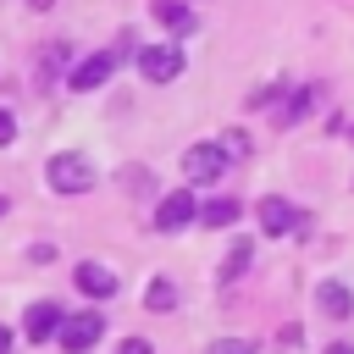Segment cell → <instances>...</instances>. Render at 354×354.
<instances>
[{"mask_svg": "<svg viewBox=\"0 0 354 354\" xmlns=\"http://www.w3.org/2000/svg\"><path fill=\"white\" fill-rule=\"evenodd\" d=\"M138 72H144V83H171V77H183V50L177 44H144Z\"/></svg>", "mask_w": 354, "mask_h": 354, "instance_id": "cell-5", "label": "cell"}, {"mask_svg": "<svg viewBox=\"0 0 354 354\" xmlns=\"http://www.w3.org/2000/svg\"><path fill=\"white\" fill-rule=\"evenodd\" d=\"M0 216H6V194H0Z\"/></svg>", "mask_w": 354, "mask_h": 354, "instance_id": "cell-24", "label": "cell"}, {"mask_svg": "<svg viewBox=\"0 0 354 354\" xmlns=\"http://www.w3.org/2000/svg\"><path fill=\"white\" fill-rule=\"evenodd\" d=\"M100 332H105V315H94V310H83V315H61V348L66 354H88L94 343H100Z\"/></svg>", "mask_w": 354, "mask_h": 354, "instance_id": "cell-4", "label": "cell"}, {"mask_svg": "<svg viewBox=\"0 0 354 354\" xmlns=\"http://www.w3.org/2000/svg\"><path fill=\"white\" fill-rule=\"evenodd\" d=\"M72 282H77V293H88V299H116V271L100 266V260H83V266L72 271Z\"/></svg>", "mask_w": 354, "mask_h": 354, "instance_id": "cell-9", "label": "cell"}, {"mask_svg": "<svg viewBox=\"0 0 354 354\" xmlns=\"http://www.w3.org/2000/svg\"><path fill=\"white\" fill-rule=\"evenodd\" d=\"M243 216V205L238 199H210V205H199V216L194 221H205V227H232Z\"/></svg>", "mask_w": 354, "mask_h": 354, "instance_id": "cell-13", "label": "cell"}, {"mask_svg": "<svg viewBox=\"0 0 354 354\" xmlns=\"http://www.w3.org/2000/svg\"><path fill=\"white\" fill-rule=\"evenodd\" d=\"M315 100H321V88H299L288 105H282V127H293V122H304L310 111H315Z\"/></svg>", "mask_w": 354, "mask_h": 354, "instance_id": "cell-15", "label": "cell"}, {"mask_svg": "<svg viewBox=\"0 0 354 354\" xmlns=\"http://www.w3.org/2000/svg\"><path fill=\"white\" fill-rule=\"evenodd\" d=\"M33 6H39V11H50V6H55V0H33Z\"/></svg>", "mask_w": 354, "mask_h": 354, "instance_id": "cell-23", "label": "cell"}, {"mask_svg": "<svg viewBox=\"0 0 354 354\" xmlns=\"http://www.w3.org/2000/svg\"><path fill=\"white\" fill-rule=\"evenodd\" d=\"M348 138H354V133H348Z\"/></svg>", "mask_w": 354, "mask_h": 354, "instance_id": "cell-25", "label": "cell"}, {"mask_svg": "<svg viewBox=\"0 0 354 354\" xmlns=\"http://www.w3.org/2000/svg\"><path fill=\"white\" fill-rule=\"evenodd\" d=\"M194 216H199V199H194L188 188H177V194H166V199L155 205V227H160V232H183Z\"/></svg>", "mask_w": 354, "mask_h": 354, "instance_id": "cell-7", "label": "cell"}, {"mask_svg": "<svg viewBox=\"0 0 354 354\" xmlns=\"http://www.w3.org/2000/svg\"><path fill=\"white\" fill-rule=\"evenodd\" d=\"M66 61H72V44H61V39H55V44H44V55H39V77L50 83V77H55Z\"/></svg>", "mask_w": 354, "mask_h": 354, "instance_id": "cell-16", "label": "cell"}, {"mask_svg": "<svg viewBox=\"0 0 354 354\" xmlns=\"http://www.w3.org/2000/svg\"><path fill=\"white\" fill-rule=\"evenodd\" d=\"M221 149H227V160H243L249 155V138L243 133H221Z\"/></svg>", "mask_w": 354, "mask_h": 354, "instance_id": "cell-18", "label": "cell"}, {"mask_svg": "<svg viewBox=\"0 0 354 354\" xmlns=\"http://www.w3.org/2000/svg\"><path fill=\"white\" fill-rule=\"evenodd\" d=\"M221 171H227V149L221 144H194L183 155V177L188 183H221Z\"/></svg>", "mask_w": 354, "mask_h": 354, "instance_id": "cell-6", "label": "cell"}, {"mask_svg": "<svg viewBox=\"0 0 354 354\" xmlns=\"http://www.w3.org/2000/svg\"><path fill=\"white\" fill-rule=\"evenodd\" d=\"M144 310H155V315L177 310V282H171V277H155V282L144 288Z\"/></svg>", "mask_w": 354, "mask_h": 354, "instance_id": "cell-14", "label": "cell"}, {"mask_svg": "<svg viewBox=\"0 0 354 354\" xmlns=\"http://www.w3.org/2000/svg\"><path fill=\"white\" fill-rule=\"evenodd\" d=\"M44 177H50L55 194H88V188H94V166H88L83 155H50Z\"/></svg>", "mask_w": 354, "mask_h": 354, "instance_id": "cell-1", "label": "cell"}, {"mask_svg": "<svg viewBox=\"0 0 354 354\" xmlns=\"http://www.w3.org/2000/svg\"><path fill=\"white\" fill-rule=\"evenodd\" d=\"M11 138H17V116H11V111H0V144H11Z\"/></svg>", "mask_w": 354, "mask_h": 354, "instance_id": "cell-19", "label": "cell"}, {"mask_svg": "<svg viewBox=\"0 0 354 354\" xmlns=\"http://www.w3.org/2000/svg\"><path fill=\"white\" fill-rule=\"evenodd\" d=\"M321 354H354V343H326Z\"/></svg>", "mask_w": 354, "mask_h": 354, "instance_id": "cell-21", "label": "cell"}, {"mask_svg": "<svg viewBox=\"0 0 354 354\" xmlns=\"http://www.w3.org/2000/svg\"><path fill=\"white\" fill-rule=\"evenodd\" d=\"M55 332H61V304H50V299L28 304V315H22V337H28V343H50Z\"/></svg>", "mask_w": 354, "mask_h": 354, "instance_id": "cell-8", "label": "cell"}, {"mask_svg": "<svg viewBox=\"0 0 354 354\" xmlns=\"http://www.w3.org/2000/svg\"><path fill=\"white\" fill-rule=\"evenodd\" d=\"M260 232H266V238H282V232H310V216H299L282 194H266V199H260Z\"/></svg>", "mask_w": 354, "mask_h": 354, "instance_id": "cell-3", "label": "cell"}, {"mask_svg": "<svg viewBox=\"0 0 354 354\" xmlns=\"http://www.w3.org/2000/svg\"><path fill=\"white\" fill-rule=\"evenodd\" d=\"M116 66H122V55H116V50H94L88 61H77V66L66 72V88H77V94H88V88H100V83H111V77H116Z\"/></svg>", "mask_w": 354, "mask_h": 354, "instance_id": "cell-2", "label": "cell"}, {"mask_svg": "<svg viewBox=\"0 0 354 354\" xmlns=\"http://www.w3.org/2000/svg\"><path fill=\"white\" fill-rule=\"evenodd\" d=\"M116 354H155V348H149V343H144V337H127V343H122V348H116Z\"/></svg>", "mask_w": 354, "mask_h": 354, "instance_id": "cell-20", "label": "cell"}, {"mask_svg": "<svg viewBox=\"0 0 354 354\" xmlns=\"http://www.w3.org/2000/svg\"><path fill=\"white\" fill-rule=\"evenodd\" d=\"M0 354H11V326H0Z\"/></svg>", "mask_w": 354, "mask_h": 354, "instance_id": "cell-22", "label": "cell"}, {"mask_svg": "<svg viewBox=\"0 0 354 354\" xmlns=\"http://www.w3.org/2000/svg\"><path fill=\"white\" fill-rule=\"evenodd\" d=\"M315 304H321L326 321H348V315H354V288L337 282V277H326V282L315 288Z\"/></svg>", "mask_w": 354, "mask_h": 354, "instance_id": "cell-10", "label": "cell"}, {"mask_svg": "<svg viewBox=\"0 0 354 354\" xmlns=\"http://www.w3.org/2000/svg\"><path fill=\"white\" fill-rule=\"evenodd\" d=\"M249 260H254V243H243V238H238V243L227 249V260H221V271H216V282H221V288H232V282H238V277L249 271Z\"/></svg>", "mask_w": 354, "mask_h": 354, "instance_id": "cell-12", "label": "cell"}, {"mask_svg": "<svg viewBox=\"0 0 354 354\" xmlns=\"http://www.w3.org/2000/svg\"><path fill=\"white\" fill-rule=\"evenodd\" d=\"M149 11H155V22L171 33V39H183V33H194V11L183 6V0H149Z\"/></svg>", "mask_w": 354, "mask_h": 354, "instance_id": "cell-11", "label": "cell"}, {"mask_svg": "<svg viewBox=\"0 0 354 354\" xmlns=\"http://www.w3.org/2000/svg\"><path fill=\"white\" fill-rule=\"evenodd\" d=\"M205 354H254V343H249V337H216Z\"/></svg>", "mask_w": 354, "mask_h": 354, "instance_id": "cell-17", "label": "cell"}]
</instances>
